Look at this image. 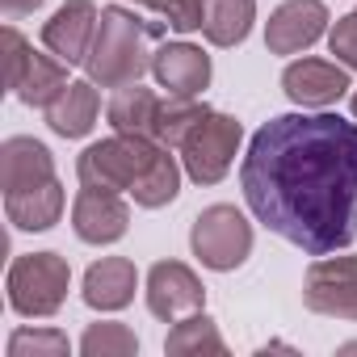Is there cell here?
Listing matches in <instances>:
<instances>
[{"label":"cell","instance_id":"cell-1","mask_svg":"<svg viewBox=\"0 0 357 357\" xmlns=\"http://www.w3.org/2000/svg\"><path fill=\"white\" fill-rule=\"evenodd\" d=\"M240 190L257 223L286 244L328 257L357 240V118L278 114L240 164Z\"/></svg>","mask_w":357,"mask_h":357},{"label":"cell","instance_id":"cell-2","mask_svg":"<svg viewBox=\"0 0 357 357\" xmlns=\"http://www.w3.org/2000/svg\"><path fill=\"white\" fill-rule=\"evenodd\" d=\"M151 34H160V26H147L139 13H130L122 5H105L101 22H97V38L89 47V59H84L89 80L101 89L135 84L151 68V55H155V51H147Z\"/></svg>","mask_w":357,"mask_h":357},{"label":"cell","instance_id":"cell-3","mask_svg":"<svg viewBox=\"0 0 357 357\" xmlns=\"http://www.w3.org/2000/svg\"><path fill=\"white\" fill-rule=\"evenodd\" d=\"M164 143L147 139V135H109L93 147L80 151L76 160V176L89 190H109V194H130L139 185V176L151 168L155 151Z\"/></svg>","mask_w":357,"mask_h":357},{"label":"cell","instance_id":"cell-4","mask_svg":"<svg viewBox=\"0 0 357 357\" xmlns=\"http://www.w3.org/2000/svg\"><path fill=\"white\" fill-rule=\"evenodd\" d=\"M5 290H9V307L17 315L47 319L68 303L72 269H68V261L59 252H26V257H17L9 265Z\"/></svg>","mask_w":357,"mask_h":357},{"label":"cell","instance_id":"cell-5","mask_svg":"<svg viewBox=\"0 0 357 357\" xmlns=\"http://www.w3.org/2000/svg\"><path fill=\"white\" fill-rule=\"evenodd\" d=\"M240 139H244V126L231 114L211 109L185 135V143L176 147V151H181V164H185V176L194 185H219L223 176L231 172L236 155H240Z\"/></svg>","mask_w":357,"mask_h":357},{"label":"cell","instance_id":"cell-6","mask_svg":"<svg viewBox=\"0 0 357 357\" xmlns=\"http://www.w3.org/2000/svg\"><path fill=\"white\" fill-rule=\"evenodd\" d=\"M190 248H194V257H198L206 269L231 273V269H240V265L248 261V252H252V223H248L236 206H227V202L206 206V211L194 219V227H190Z\"/></svg>","mask_w":357,"mask_h":357},{"label":"cell","instance_id":"cell-7","mask_svg":"<svg viewBox=\"0 0 357 357\" xmlns=\"http://www.w3.org/2000/svg\"><path fill=\"white\" fill-rule=\"evenodd\" d=\"M303 303L315 315L357 324V257H319L303 278Z\"/></svg>","mask_w":357,"mask_h":357},{"label":"cell","instance_id":"cell-8","mask_svg":"<svg viewBox=\"0 0 357 357\" xmlns=\"http://www.w3.org/2000/svg\"><path fill=\"white\" fill-rule=\"evenodd\" d=\"M147 311L164 324H176L206 307V286L185 261H155L147 269Z\"/></svg>","mask_w":357,"mask_h":357},{"label":"cell","instance_id":"cell-9","mask_svg":"<svg viewBox=\"0 0 357 357\" xmlns=\"http://www.w3.org/2000/svg\"><path fill=\"white\" fill-rule=\"evenodd\" d=\"M328 5L324 0H286L265 22V47L269 55H298L315 47L328 30Z\"/></svg>","mask_w":357,"mask_h":357},{"label":"cell","instance_id":"cell-10","mask_svg":"<svg viewBox=\"0 0 357 357\" xmlns=\"http://www.w3.org/2000/svg\"><path fill=\"white\" fill-rule=\"evenodd\" d=\"M72 231L84 240V244H118L126 231H130V206L122 194H109V190H89L80 185L76 202H72Z\"/></svg>","mask_w":357,"mask_h":357},{"label":"cell","instance_id":"cell-11","mask_svg":"<svg viewBox=\"0 0 357 357\" xmlns=\"http://www.w3.org/2000/svg\"><path fill=\"white\" fill-rule=\"evenodd\" d=\"M282 89L294 105L303 109H328L336 105L353 84H349V68L344 63H328V59H294L282 72Z\"/></svg>","mask_w":357,"mask_h":357},{"label":"cell","instance_id":"cell-12","mask_svg":"<svg viewBox=\"0 0 357 357\" xmlns=\"http://www.w3.org/2000/svg\"><path fill=\"white\" fill-rule=\"evenodd\" d=\"M97 22H101V9L93 0H63L51 13V22L43 26V47L59 55L63 63H84L97 38Z\"/></svg>","mask_w":357,"mask_h":357},{"label":"cell","instance_id":"cell-13","mask_svg":"<svg viewBox=\"0 0 357 357\" xmlns=\"http://www.w3.org/2000/svg\"><path fill=\"white\" fill-rule=\"evenodd\" d=\"M211 55L194 43H164L151 55V76L168 97H202L211 84Z\"/></svg>","mask_w":357,"mask_h":357},{"label":"cell","instance_id":"cell-14","mask_svg":"<svg viewBox=\"0 0 357 357\" xmlns=\"http://www.w3.org/2000/svg\"><path fill=\"white\" fill-rule=\"evenodd\" d=\"M55 181V155L47 143L30 139V135H13L0 147V185L5 194H22V190H38Z\"/></svg>","mask_w":357,"mask_h":357},{"label":"cell","instance_id":"cell-15","mask_svg":"<svg viewBox=\"0 0 357 357\" xmlns=\"http://www.w3.org/2000/svg\"><path fill=\"white\" fill-rule=\"evenodd\" d=\"M135 286H139L135 261H126V257H101V261L89 265L80 294H84V303L93 311H122V307L135 303Z\"/></svg>","mask_w":357,"mask_h":357},{"label":"cell","instance_id":"cell-16","mask_svg":"<svg viewBox=\"0 0 357 357\" xmlns=\"http://www.w3.org/2000/svg\"><path fill=\"white\" fill-rule=\"evenodd\" d=\"M97 114H101V97H97V84L93 80H72L51 105H47V126L63 139H84L93 126H97Z\"/></svg>","mask_w":357,"mask_h":357},{"label":"cell","instance_id":"cell-17","mask_svg":"<svg viewBox=\"0 0 357 357\" xmlns=\"http://www.w3.org/2000/svg\"><path fill=\"white\" fill-rule=\"evenodd\" d=\"M63 185L59 176L38 190H22V194H5V215L17 231H51L63 219Z\"/></svg>","mask_w":357,"mask_h":357},{"label":"cell","instance_id":"cell-18","mask_svg":"<svg viewBox=\"0 0 357 357\" xmlns=\"http://www.w3.org/2000/svg\"><path fill=\"white\" fill-rule=\"evenodd\" d=\"M155 114H160V97L151 89H143L139 80L135 84H122L114 89L109 105H105V118L114 126V135H155Z\"/></svg>","mask_w":357,"mask_h":357},{"label":"cell","instance_id":"cell-19","mask_svg":"<svg viewBox=\"0 0 357 357\" xmlns=\"http://www.w3.org/2000/svg\"><path fill=\"white\" fill-rule=\"evenodd\" d=\"M257 22V0H211L202 34L211 47H240L252 34Z\"/></svg>","mask_w":357,"mask_h":357},{"label":"cell","instance_id":"cell-20","mask_svg":"<svg viewBox=\"0 0 357 357\" xmlns=\"http://www.w3.org/2000/svg\"><path fill=\"white\" fill-rule=\"evenodd\" d=\"M68 68H72V63H63L59 55H43V51H34V55H30V68H26V76H22V84L13 89L17 101L47 109V105L72 84V80H68Z\"/></svg>","mask_w":357,"mask_h":357},{"label":"cell","instance_id":"cell-21","mask_svg":"<svg viewBox=\"0 0 357 357\" xmlns=\"http://www.w3.org/2000/svg\"><path fill=\"white\" fill-rule=\"evenodd\" d=\"M176 194H181V164H176L172 147H160L155 160H151V168L139 176V185L130 190V198L143 211H160V206L176 202Z\"/></svg>","mask_w":357,"mask_h":357},{"label":"cell","instance_id":"cell-22","mask_svg":"<svg viewBox=\"0 0 357 357\" xmlns=\"http://www.w3.org/2000/svg\"><path fill=\"white\" fill-rule=\"evenodd\" d=\"M164 353L172 357H190V353H227V340L219 332V324L206 311H194L185 319H176L172 332L164 336Z\"/></svg>","mask_w":357,"mask_h":357},{"label":"cell","instance_id":"cell-23","mask_svg":"<svg viewBox=\"0 0 357 357\" xmlns=\"http://www.w3.org/2000/svg\"><path fill=\"white\" fill-rule=\"evenodd\" d=\"M211 114V105L206 101H198V97H168V101H160V114H155V143H164V147H181L185 143V135L202 122Z\"/></svg>","mask_w":357,"mask_h":357},{"label":"cell","instance_id":"cell-24","mask_svg":"<svg viewBox=\"0 0 357 357\" xmlns=\"http://www.w3.org/2000/svg\"><path fill=\"white\" fill-rule=\"evenodd\" d=\"M80 353L84 357H130V353H139V336L126 324H114V319L89 324L84 336H80Z\"/></svg>","mask_w":357,"mask_h":357},{"label":"cell","instance_id":"cell-25","mask_svg":"<svg viewBox=\"0 0 357 357\" xmlns=\"http://www.w3.org/2000/svg\"><path fill=\"white\" fill-rule=\"evenodd\" d=\"M68 336L59 328H17L9 336V357H68Z\"/></svg>","mask_w":357,"mask_h":357},{"label":"cell","instance_id":"cell-26","mask_svg":"<svg viewBox=\"0 0 357 357\" xmlns=\"http://www.w3.org/2000/svg\"><path fill=\"white\" fill-rule=\"evenodd\" d=\"M206 9H211V0H164V5H160V17H164L168 30H176V34H194V30H202Z\"/></svg>","mask_w":357,"mask_h":357},{"label":"cell","instance_id":"cell-27","mask_svg":"<svg viewBox=\"0 0 357 357\" xmlns=\"http://www.w3.org/2000/svg\"><path fill=\"white\" fill-rule=\"evenodd\" d=\"M0 43H5V84H9V89H17V84H22V76H26V68H30L34 47H30V43H26V34H22V30H13V26H5Z\"/></svg>","mask_w":357,"mask_h":357},{"label":"cell","instance_id":"cell-28","mask_svg":"<svg viewBox=\"0 0 357 357\" xmlns=\"http://www.w3.org/2000/svg\"><path fill=\"white\" fill-rule=\"evenodd\" d=\"M328 51L336 55V63H344L349 72H357V9L336 17L332 34H328Z\"/></svg>","mask_w":357,"mask_h":357},{"label":"cell","instance_id":"cell-29","mask_svg":"<svg viewBox=\"0 0 357 357\" xmlns=\"http://www.w3.org/2000/svg\"><path fill=\"white\" fill-rule=\"evenodd\" d=\"M47 0H0V9H5V17H26L34 9H43Z\"/></svg>","mask_w":357,"mask_h":357},{"label":"cell","instance_id":"cell-30","mask_svg":"<svg viewBox=\"0 0 357 357\" xmlns=\"http://www.w3.org/2000/svg\"><path fill=\"white\" fill-rule=\"evenodd\" d=\"M135 5H143V9H151V13H160V5H164V0H135Z\"/></svg>","mask_w":357,"mask_h":357},{"label":"cell","instance_id":"cell-31","mask_svg":"<svg viewBox=\"0 0 357 357\" xmlns=\"http://www.w3.org/2000/svg\"><path fill=\"white\" fill-rule=\"evenodd\" d=\"M340 353H357V340H349V344H340Z\"/></svg>","mask_w":357,"mask_h":357},{"label":"cell","instance_id":"cell-32","mask_svg":"<svg viewBox=\"0 0 357 357\" xmlns=\"http://www.w3.org/2000/svg\"><path fill=\"white\" fill-rule=\"evenodd\" d=\"M353 118H357V93H353Z\"/></svg>","mask_w":357,"mask_h":357}]
</instances>
